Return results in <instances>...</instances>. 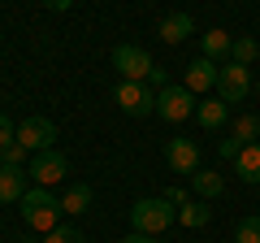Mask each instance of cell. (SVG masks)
Listing matches in <instances>:
<instances>
[{
  "label": "cell",
  "mask_w": 260,
  "mask_h": 243,
  "mask_svg": "<svg viewBox=\"0 0 260 243\" xmlns=\"http://www.w3.org/2000/svg\"><path fill=\"white\" fill-rule=\"evenodd\" d=\"M195 122H200L204 131H217V126L230 122V104H225L221 96H204V100L195 104Z\"/></svg>",
  "instance_id": "11"
},
{
  "label": "cell",
  "mask_w": 260,
  "mask_h": 243,
  "mask_svg": "<svg viewBox=\"0 0 260 243\" xmlns=\"http://www.w3.org/2000/svg\"><path fill=\"white\" fill-rule=\"evenodd\" d=\"M174 222H178V208L165 196H143L130 204V226L139 234H165Z\"/></svg>",
  "instance_id": "1"
},
{
  "label": "cell",
  "mask_w": 260,
  "mask_h": 243,
  "mask_svg": "<svg viewBox=\"0 0 260 243\" xmlns=\"http://www.w3.org/2000/svg\"><path fill=\"white\" fill-rule=\"evenodd\" d=\"M9 143H18V126L9 122V113H0V152L9 148Z\"/></svg>",
  "instance_id": "24"
},
{
  "label": "cell",
  "mask_w": 260,
  "mask_h": 243,
  "mask_svg": "<svg viewBox=\"0 0 260 243\" xmlns=\"http://www.w3.org/2000/svg\"><path fill=\"white\" fill-rule=\"evenodd\" d=\"M200 48H204L208 61L225 66V61H230V48H234V35H230V31H221V26H213V31H204V35H200Z\"/></svg>",
  "instance_id": "12"
},
{
  "label": "cell",
  "mask_w": 260,
  "mask_h": 243,
  "mask_svg": "<svg viewBox=\"0 0 260 243\" xmlns=\"http://www.w3.org/2000/svg\"><path fill=\"white\" fill-rule=\"evenodd\" d=\"M113 100H117V109L126 113V117H148V113H156V92H152L148 83H126V78H121V83L113 87Z\"/></svg>",
  "instance_id": "5"
},
{
  "label": "cell",
  "mask_w": 260,
  "mask_h": 243,
  "mask_svg": "<svg viewBox=\"0 0 260 243\" xmlns=\"http://www.w3.org/2000/svg\"><path fill=\"white\" fill-rule=\"evenodd\" d=\"M243 148H247V143H239L234 135H230V139H221V157H225V161H234V157H239Z\"/></svg>",
  "instance_id": "25"
},
{
  "label": "cell",
  "mask_w": 260,
  "mask_h": 243,
  "mask_svg": "<svg viewBox=\"0 0 260 243\" xmlns=\"http://www.w3.org/2000/svg\"><path fill=\"white\" fill-rule=\"evenodd\" d=\"M156 35L165 39V44H182V39H191L195 35V22H191V13H165L160 18V26H156Z\"/></svg>",
  "instance_id": "13"
},
{
  "label": "cell",
  "mask_w": 260,
  "mask_h": 243,
  "mask_svg": "<svg viewBox=\"0 0 260 243\" xmlns=\"http://www.w3.org/2000/svg\"><path fill=\"white\" fill-rule=\"evenodd\" d=\"M178 222H182L186 230H204V226L213 222V208H208V200H186V204L178 208Z\"/></svg>",
  "instance_id": "18"
},
{
  "label": "cell",
  "mask_w": 260,
  "mask_h": 243,
  "mask_svg": "<svg viewBox=\"0 0 260 243\" xmlns=\"http://www.w3.org/2000/svg\"><path fill=\"white\" fill-rule=\"evenodd\" d=\"M195 92H186L182 83H169V87H160L156 92V117L160 122H186V117H195Z\"/></svg>",
  "instance_id": "4"
},
{
  "label": "cell",
  "mask_w": 260,
  "mask_h": 243,
  "mask_svg": "<svg viewBox=\"0 0 260 243\" xmlns=\"http://www.w3.org/2000/svg\"><path fill=\"white\" fill-rule=\"evenodd\" d=\"M52 139H56V122L52 117H26V122H18V143L26 152H48Z\"/></svg>",
  "instance_id": "8"
},
{
  "label": "cell",
  "mask_w": 260,
  "mask_h": 243,
  "mask_svg": "<svg viewBox=\"0 0 260 243\" xmlns=\"http://www.w3.org/2000/svg\"><path fill=\"white\" fill-rule=\"evenodd\" d=\"M165 200H169V204H174V208H182V204H186V200H191V196H186L182 187H169V191H165Z\"/></svg>",
  "instance_id": "26"
},
{
  "label": "cell",
  "mask_w": 260,
  "mask_h": 243,
  "mask_svg": "<svg viewBox=\"0 0 260 243\" xmlns=\"http://www.w3.org/2000/svg\"><path fill=\"white\" fill-rule=\"evenodd\" d=\"M91 200H95V191L87 187V183H74V187L61 196V213H70V217H83L87 208H91Z\"/></svg>",
  "instance_id": "17"
},
{
  "label": "cell",
  "mask_w": 260,
  "mask_h": 243,
  "mask_svg": "<svg viewBox=\"0 0 260 243\" xmlns=\"http://www.w3.org/2000/svg\"><path fill=\"white\" fill-rule=\"evenodd\" d=\"M165 161L174 174H195L200 169V143L195 139H169L165 143Z\"/></svg>",
  "instance_id": "10"
},
{
  "label": "cell",
  "mask_w": 260,
  "mask_h": 243,
  "mask_svg": "<svg viewBox=\"0 0 260 243\" xmlns=\"http://www.w3.org/2000/svg\"><path fill=\"white\" fill-rule=\"evenodd\" d=\"M217 74H221V66L217 61H208V56H195L191 66H186L182 74V87L195 96H204V92H217Z\"/></svg>",
  "instance_id": "9"
},
{
  "label": "cell",
  "mask_w": 260,
  "mask_h": 243,
  "mask_svg": "<svg viewBox=\"0 0 260 243\" xmlns=\"http://www.w3.org/2000/svg\"><path fill=\"white\" fill-rule=\"evenodd\" d=\"M22 196H26V174L0 165V204H22Z\"/></svg>",
  "instance_id": "14"
},
{
  "label": "cell",
  "mask_w": 260,
  "mask_h": 243,
  "mask_svg": "<svg viewBox=\"0 0 260 243\" xmlns=\"http://www.w3.org/2000/svg\"><path fill=\"white\" fill-rule=\"evenodd\" d=\"M113 70H117L126 83H152L156 61H152L139 44H117V48H113Z\"/></svg>",
  "instance_id": "3"
},
{
  "label": "cell",
  "mask_w": 260,
  "mask_h": 243,
  "mask_svg": "<svg viewBox=\"0 0 260 243\" xmlns=\"http://www.w3.org/2000/svg\"><path fill=\"white\" fill-rule=\"evenodd\" d=\"M217 96L225 104H243L251 96V66H239V61H225L221 74H217Z\"/></svg>",
  "instance_id": "6"
},
{
  "label": "cell",
  "mask_w": 260,
  "mask_h": 243,
  "mask_svg": "<svg viewBox=\"0 0 260 243\" xmlns=\"http://www.w3.org/2000/svg\"><path fill=\"white\" fill-rule=\"evenodd\" d=\"M234 243H260V217H243L234 226Z\"/></svg>",
  "instance_id": "21"
},
{
  "label": "cell",
  "mask_w": 260,
  "mask_h": 243,
  "mask_svg": "<svg viewBox=\"0 0 260 243\" xmlns=\"http://www.w3.org/2000/svg\"><path fill=\"white\" fill-rule=\"evenodd\" d=\"M56 217H61V200L52 196V187H30L26 196H22V222L30 226V230H56Z\"/></svg>",
  "instance_id": "2"
},
{
  "label": "cell",
  "mask_w": 260,
  "mask_h": 243,
  "mask_svg": "<svg viewBox=\"0 0 260 243\" xmlns=\"http://www.w3.org/2000/svg\"><path fill=\"white\" fill-rule=\"evenodd\" d=\"M256 56H260V44H256L251 35H239V39H234V48H230V61H239V66H251Z\"/></svg>",
  "instance_id": "20"
},
{
  "label": "cell",
  "mask_w": 260,
  "mask_h": 243,
  "mask_svg": "<svg viewBox=\"0 0 260 243\" xmlns=\"http://www.w3.org/2000/svg\"><path fill=\"white\" fill-rule=\"evenodd\" d=\"M230 135H234L239 143H256V139H260V117H256V113H243V117L234 122Z\"/></svg>",
  "instance_id": "19"
},
{
  "label": "cell",
  "mask_w": 260,
  "mask_h": 243,
  "mask_svg": "<svg viewBox=\"0 0 260 243\" xmlns=\"http://www.w3.org/2000/svg\"><path fill=\"white\" fill-rule=\"evenodd\" d=\"M234 174H239L247 187H260V143H247V148L234 157Z\"/></svg>",
  "instance_id": "15"
},
{
  "label": "cell",
  "mask_w": 260,
  "mask_h": 243,
  "mask_svg": "<svg viewBox=\"0 0 260 243\" xmlns=\"http://www.w3.org/2000/svg\"><path fill=\"white\" fill-rule=\"evenodd\" d=\"M191 187H195V196H200V200H221L225 178L217 174V169H195V174H191Z\"/></svg>",
  "instance_id": "16"
},
{
  "label": "cell",
  "mask_w": 260,
  "mask_h": 243,
  "mask_svg": "<svg viewBox=\"0 0 260 243\" xmlns=\"http://www.w3.org/2000/svg\"><path fill=\"white\" fill-rule=\"evenodd\" d=\"M26 174L35 178V187H56V183L70 174V161H65L56 148H48V152H35V161H30Z\"/></svg>",
  "instance_id": "7"
},
{
  "label": "cell",
  "mask_w": 260,
  "mask_h": 243,
  "mask_svg": "<svg viewBox=\"0 0 260 243\" xmlns=\"http://www.w3.org/2000/svg\"><path fill=\"white\" fill-rule=\"evenodd\" d=\"M121 243H156V234H139V230H130Z\"/></svg>",
  "instance_id": "27"
},
{
  "label": "cell",
  "mask_w": 260,
  "mask_h": 243,
  "mask_svg": "<svg viewBox=\"0 0 260 243\" xmlns=\"http://www.w3.org/2000/svg\"><path fill=\"white\" fill-rule=\"evenodd\" d=\"M22 161H26V148H22V143H9V148L0 152V165H13V169H22Z\"/></svg>",
  "instance_id": "23"
},
{
  "label": "cell",
  "mask_w": 260,
  "mask_h": 243,
  "mask_svg": "<svg viewBox=\"0 0 260 243\" xmlns=\"http://www.w3.org/2000/svg\"><path fill=\"white\" fill-rule=\"evenodd\" d=\"M44 243H87V239L74 230V226H56V230H48V234H44Z\"/></svg>",
  "instance_id": "22"
},
{
  "label": "cell",
  "mask_w": 260,
  "mask_h": 243,
  "mask_svg": "<svg viewBox=\"0 0 260 243\" xmlns=\"http://www.w3.org/2000/svg\"><path fill=\"white\" fill-rule=\"evenodd\" d=\"M44 5H48V9H52V13H65V9H70V5H74V0H44Z\"/></svg>",
  "instance_id": "28"
}]
</instances>
